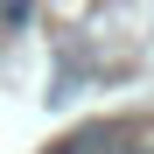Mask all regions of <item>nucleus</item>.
Segmentation results:
<instances>
[{
	"label": "nucleus",
	"instance_id": "f257e3e1",
	"mask_svg": "<svg viewBox=\"0 0 154 154\" xmlns=\"http://www.w3.org/2000/svg\"><path fill=\"white\" fill-rule=\"evenodd\" d=\"M49 154H105V147H91V140H63V147H49Z\"/></svg>",
	"mask_w": 154,
	"mask_h": 154
}]
</instances>
